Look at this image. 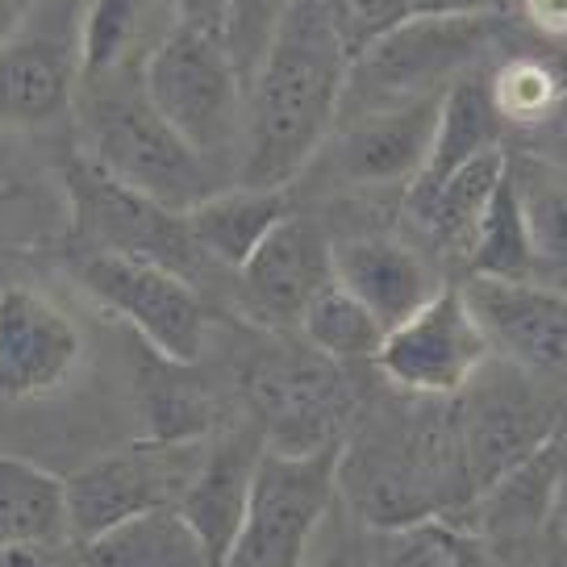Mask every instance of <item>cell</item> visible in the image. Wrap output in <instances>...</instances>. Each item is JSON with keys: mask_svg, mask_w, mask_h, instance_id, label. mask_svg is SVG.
<instances>
[{"mask_svg": "<svg viewBox=\"0 0 567 567\" xmlns=\"http://www.w3.org/2000/svg\"><path fill=\"white\" fill-rule=\"evenodd\" d=\"M505 122L493 105L488 92V63L467 71L446 89L443 105H439V125H434V142H430V159H425L422 176L409 184L405 193H425L446 176H455L463 163L480 159L488 151L505 146Z\"/></svg>", "mask_w": 567, "mask_h": 567, "instance_id": "d4e9b609", "label": "cell"}, {"mask_svg": "<svg viewBox=\"0 0 567 567\" xmlns=\"http://www.w3.org/2000/svg\"><path fill=\"white\" fill-rule=\"evenodd\" d=\"M509 179L530 234L534 280L567 292V167L543 155H509Z\"/></svg>", "mask_w": 567, "mask_h": 567, "instance_id": "4316f807", "label": "cell"}, {"mask_svg": "<svg viewBox=\"0 0 567 567\" xmlns=\"http://www.w3.org/2000/svg\"><path fill=\"white\" fill-rule=\"evenodd\" d=\"M71 276L105 313L125 321L146 351L172 363H196L205 354L209 309L188 276L109 250H71Z\"/></svg>", "mask_w": 567, "mask_h": 567, "instance_id": "9c48e42d", "label": "cell"}, {"mask_svg": "<svg viewBox=\"0 0 567 567\" xmlns=\"http://www.w3.org/2000/svg\"><path fill=\"white\" fill-rule=\"evenodd\" d=\"M368 567H488V559L472 534L434 517L405 530H389Z\"/></svg>", "mask_w": 567, "mask_h": 567, "instance_id": "1f68e13d", "label": "cell"}, {"mask_svg": "<svg viewBox=\"0 0 567 567\" xmlns=\"http://www.w3.org/2000/svg\"><path fill=\"white\" fill-rule=\"evenodd\" d=\"M288 0H230V18H226V47H230L234 63L243 71V80L250 84V75L264 59L267 42L276 34Z\"/></svg>", "mask_w": 567, "mask_h": 567, "instance_id": "d6a6232c", "label": "cell"}, {"mask_svg": "<svg viewBox=\"0 0 567 567\" xmlns=\"http://www.w3.org/2000/svg\"><path fill=\"white\" fill-rule=\"evenodd\" d=\"M80 96V0H38L0 42V130H47Z\"/></svg>", "mask_w": 567, "mask_h": 567, "instance_id": "8fae6325", "label": "cell"}, {"mask_svg": "<svg viewBox=\"0 0 567 567\" xmlns=\"http://www.w3.org/2000/svg\"><path fill=\"white\" fill-rule=\"evenodd\" d=\"M505 167H509V151L501 146V151L463 163L455 176H446L443 184L425 193H405V209L413 226L425 234V243L443 255L467 259L472 238L488 213V200L505 179Z\"/></svg>", "mask_w": 567, "mask_h": 567, "instance_id": "603a6c76", "label": "cell"}, {"mask_svg": "<svg viewBox=\"0 0 567 567\" xmlns=\"http://www.w3.org/2000/svg\"><path fill=\"white\" fill-rule=\"evenodd\" d=\"M517 0H413L417 18H505Z\"/></svg>", "mask_w": 567, "mask_h": 567, "instance_id": "74e56055", "label": "cell"}, {"mask_svg": "<svg viewBox=\"0 0 567 567\" xmlns=\"http://www.w3.org/2000/svg\"><path fill=\"white\" fill-rule=\"evenodd\" d=\"M463 267H467V276H480V280H534L530 234H526V217H522V200L509 179V167L488 200V213L480 221Z\"/></svg>", "mask_w": 567, "mask_h": 567, "instance_id": "4dcf8cb0", "label": "cell"}, {"mask_svg": "<svg viewBox=\"0 0 567 567\" xmlns=\"http://www.w3.org/2000/svg\"><path fill=\"white\" fill-rule=\"evenodd\" d=\"M243 396L264 446L288 455L342 446L359 409L342 363L318 354L309 342H271L250 354L243 363Z\"/></svg>", "mask_w": 567, "mask_h": 567, "instance_id": "52a82bcc", "label": "cell"}, {"mask_svg": "<svg viewBox=\"0 0 567 567\" xmlns=\"http://www.w3.org/2000/svg\"><path fill=\"white\" fill-rule=\"evenodd\" d=\"M264 455V434L250 430H234L221 439H209L205 463L193 476L188 493L179 496V514L205 543L213 567H226L230 555L238 550L243 526H247L250 509V484H255V467Z\"/></svg>", "mask_w": 567, "mask_h": 567, "instance_id": "d6986e66", "label": "cell"}, {"mask_svg": "<svg viewBox=\"0 0 567 567\" xmlns=\"http://www.w3.org/2000/svg\"><path fill=\"white\" fill-rule=\"evenodd\" d=\"M71 534L68 480L21 460L0 455V550H63Z\"/></svg>", "mask_w": 567, "mask_h": 567, "instance_id": "cb8c5ba5", "label": "cell"}, {"mask_svg": "<svg viewBox=\"0 0 567 567\" xmlns=\"http://www.w3.org/2000/svg\"><path fill=\"white\" fill-rule=\"evenodd\" d=\"M0 567H75L63 550H0Z\"/></svg>", "mask_w": 567, "mask_h": 567, "instance_id": "ab89813d", "label": "cell"}, {"mask_svg": "<svg viewBox=\"0 0 567 567\" xmlns=\"http://www.w3.org/2000/svg\"><path fill=\"white\" fill-rule=\"evenodd\" d=\"M338 455L342 446H326L309 455L264 446L255 484H250L247 526L230 559H243L247 567H301L309 543L318 538L326 517L342 501Z\"/></svg>", "mask_w": 567, "mask_h": 567, "instance_id": "30bf717a", "label": "cell"}, {"mask_svg": "<svg viewBox=\"0 0 567 567\" xmlns=\"http://www.w3.org/2000/svg\"><path fill=\"white\" fill-rule=\"evenodd\" d=\"M205 451H209V439L205 443L142 439V443L122 446V451L101 455L89 467H80L68 480L75 547L96 538L109 526L125 522V517L163 509V505H179V496L188 493V484L205 463Z\"/></svg>", "mask_w": 567, "mask_h": 567, "instance_id": "4fadbf2b", "label": "cell"}, {"mask_svg": "<svg viewBox=\"0 0 567 567\" xmlns=\"http://www.w3.org/2000/svg\"><path fill=\"white\" fill-rule=\"evenodd\" d=\"M514 13L538 42H567V0H517Z\"/></svg>", "mask_w": 567, "mask_h": 567, "instance_id": "8d00e7d4", "label": "cell"}, {"mask_svg": "<svg viewBox=\"0 0 567 567\" xmlns=\"http://www.w3.org/2000/svg\"><path fill=\"white\" fill-rule=\"evenodd\" d=\"M84 330L38 284L0 288V405H34L68 389L84 368Z\"/></svg>", "mask_w": 567, "mask_h": 567, "instance_id": "5bb4252c", "label": "cell"}, {"mask_svg": "<svg viewBox=\"0 0 567 567\" xmlns=\"http://www.w3.org/2000/svg\"><path fill=\"white\" fill-rule=\"evenodd\" d=\"M496 359L567 392V292L538 280H463Z\"/></svg>", "mask_w": 567, "mask_h": 567, "instance_id": "9a60e30c", "label": "cell"}, {"mask_svg": "<svg viewBox=\"0 0 567 567\" xmlns=\"http://www.w3.org/2000/svg\"><path fill=\"white\" fill-rule=\"evenodd\" d=\"M334 280L372 309V318L392 330L413 318L439 288L443 276L425 250L396 234H347L334 238Z\"/></svg>", "mask_w": 567, "mask_h": 567, "instance_id": "ac0fdd59", "label": "cell"}, {"mask_svg": "<svg viewBox=\"0 0 567 567\" xmlns=\"http://www.w3.org/2000/svg\"><path fill=\"white\" fill-rule=\"evenodd\" d=\"M68 188L59 167L38 159L13 130H0V247H51L68 238Z\"/></svg>", "mask_w": 567, "mask_h": 567, "instance_id": "44dd1931", "label": "cell"}, {"mask_svg": "<svg viewBox=\"0 0 567 567\" xmlns=\"http://www.w3.org/2000/svg\"><path fill=\"white\" fill-rule=\"evenodd\" d=\"M163 9L176 25L217 30V34H226V18H230V0H163Z\"/></svg>", "mask_w": 567, "mask_h": 567, "instance_id": "f35d334b", "label": "cell"}, {"mask_svg": "<svg viewBox=\"0 0 567 567\" xmlns=\"http://www.w3.org/2000/svg\"><path fill=\"white\" fill-rule=\"evenodd\" d=\"M413 13V0H342V42H347V54L359 59V54L375 47L384 34L401 30Z\"/></svg>", "mask_w": 567, "mask_h": 567, "instance_id": "836d02e7", "label": "cell"}, {"mask_svg": "<svg viewBox=\"0 0 567 567\" xmlns=\"http://www.w3.org/2000/svg\"><path fill=\"white\" fill-rule=\"evenodd\" d=\"M226 567H247V564H243V559H230V564H226Z\"/></svg>", "mask_w": 567, "mask_h": 567, "instance_id": "7bdbcfd3", "label": "cell"}, {"mask_svg": "<svg viewBox=\"0 0 567 567\" xmlns=\"http://www.w3.org/2000/svg\"><path fill=\"white\" fill-rule=\"evenodd\" d=\"M75 567H213L176 505L146 509L75 547Z\"/></svg>", "mask_w": 567, "mask_h": 567, "instance_id": "484cf974", "label": "cell"}, {"mask_svg": "<svg viewBox=\"0 0 567 567\" xmlns=\"http://www.w3.org/2000/svg\"><path fill=\"white\" fill-rule=\"evenodd\" d=\"M38 9V0H0V42Z\"/></svg>", "mask_w": 567, "mask_h": 567, "instance_id": "60d3db41", "label": "cell"}, {"mask_svg": "<svg viewBox=\"0 0 567 567\" xmlns=\"http://www.w3.org/2000/svg\"><path fill=\"white\" fill-rule=\"evenodd\" d=\"M509 13L505 18H409L401 30L384 34L375 47L351 59L338 122L359 113L413 105L446 96V89L467 71L493 63L505 51Z\"/></svg>", "mask_w": 567, "mask_h": 567, "instance_id": "5b68a950", "label": "cell"}, {"mask_svg": "<svg viewBox=\"0 0 567 567\" xmlns=\"http://www.w3.org/2000/svg\"><path fill=\"white\" fill-rule=\"evenodd\" d=\"M550 526L567 538V463H564V476H559V488H555V509H550Z\"/></svg>", "mask_w": 567, "mask_h": 567, "instance_id": "b9f144b4", "label": "cell"}, {"mask_svg": "<svg viewBox=\"0 0 567 567\" xmlns=\"http://www.w3.org/2000/svg\"><path fill=\"white\" fill-rule=\"evenodd\" d=\"M54 167L68 188L71 250H109V255L151 259L188 280L196 276V267H205V255L196 250L184 213L163 209L159 200L125 188L122 179L101 172L80 146Z\"/></svg>", "mask_w": 567, "mask_h": 567, "instance_id": "ba28073f", "label": "cell"}, {"mask_svg": "<svg viewBox=\"0 0 567 567\" xmlns=\"http://www.w3.org/2000/svg\"><path fill=\"white\" fill-rule=\"evenodd\" d=\"M567 463V430L555 434L543 451H534L530 460L509 467L501 480H493L484 493L455 517V526L467 530L480 547L493 543H509V538H526L550 526V509H555V488L564 476Z\"/></svg>", "mask_w": 567, "mask_h": 567, "instance_id": "ffe728a7", "label": "cell"}, {"mask_svg": "<svg viewBox=\"0 0 567 567\" xmlns=\"http://www.w3.org/2000/svg\"><path fill=\"white\" fill-rule=\"evenodd\" d=\"M234 276L247 309L264 326L297 330L309 301L334 280V238L313 217L288 213Z\"/></svg>", "mask_w": 567, "mask_h": 567, "instance_id": "2e32d148", "label": "cell"}, {"mask_svg": "<svg viewBox=\"0 0 567 567\" xmlns=\"http://www.w3.org/2000/svg\"><path fill=\"white\" fill-rule=\"evenodd\" d=\"M142 89L163 113V122L217 176L234 184L247 122V80L226 47V34L172 21L167 34L142 59Z\"/></svg>", "mask_w": 567, "mask_h": 567, "instance_id": "277c9868", "label": "cell"}, {"mask_svg": "<svg viewBox=\"0 0 567 567\" xmlns=\"http://www.w3.org/2000/svg\"><path fill=\"white\" fill-rule=\"evenodd\" d=\"M338 496L375 534L417 522H455L472 505L451 401L417 396L413 413H380L347 434L338 455Z\"/></svg>", "mask_w": 567, "mask_h": 567, "instance_id": "7a4b0ae2", "label": "cell"}, {"mask_svg": "<svg viewBox=\"0 0 567 567\" xmlns=\"http://www.w3.org/2000/svg\"><path fill=\"white\" fill-rule=\"evenodd\" d=\"M342 0H288L247 84L243 155L234 184L288 188L321 155L338 125L351 54Z\"/></svg>", "mask_w": 567, "mask_h": 567, "instance_id": "6da1fadb", "label": "cell"}, {"mask_svg": "<svg viewBox=\"0 0 567 567\" xmlns=\"http://www.w3.org/2000/svg\"><path fill=\"white\" fill-rule=\"evenodd\" d=\"M288 213H292L288 188L226 184L205 196L200 205H193L184 217H188V230H193V243L205 255V264L238 271Z\"/></svg>", "mask_w": 567, "mask_h": 567, "instance_id": "7402d4cb", "label": "cell"}, {"mask_svg": "<svg viewBox=\"0 0 567 567\" xmlns=\"http://www.w3.org/2000/svg\"><path fill=\"white\" fill-rule=\"evenodd\" d=\"M439 105L443 96L338 122L330 142L321 146L330 151L334 179L347 188H409L430 159Z\"/></svg>", "mask_w": 567, "mask_h": 567, "instance_id": "e0dca14e", "label": "cell"}, {"mask_svg": "<svg viewBox=\"0 0 567 567\" xmlns=\"http://www.w3.org/2000/svg\"><path fill=\"white\" fill-rule=\"evenodd\" d=\"M159 9L163 0H80V84L122 68H138L151 54L142 38L159 42L167 34L155 30Z\"/></svg>", "mask_w": 567, "mask_h": 567, "instance_id": "83f0119b", "label": "cell"}, {"mask_svg": "<svg viewBox=\"0 0 567 567\" xmlns=\"http://www.w3.org/2000/svg\"><path fill=\"white\" fill-rule=\"evenodd\" d=\"M354 517L347 514V505L338 501L334 514L326 517V526L318 530V538L309 543L301 567H368L363 564V550L354 543Z\"/></svg>", "mask_w": 567, "mask_h": 567, "instance_id": "d590c367", "label": "cell"}, {"mask_svg": "<svg viewBox=\"0 0 567 567\" xmlns=\"http://www.w3.org/2000/svg\"><path fill=\"white\" fill-rule=\"evenodd\" d=\"M71 117L80 125V151L125 188L188 213L226 179L179 138L142 89V63L101 80H84Z\"/></svg>", "mask_w": 567, "mask_h": 567, "instance_id": "3957f363", "label": "cell"}, {"mask_svg": "<svg viewBox=\"0 0 567 567\" xmlns=\"http://www.w3.org/2000/svg\"><path fill=\"white\" fill-rule=\"evenodd\" d=\"M488 567H567V538L555 526L526 538H509V543H493L484 547Z\"/></svg>", "mask_w": 567, "mask_h": 567, "instance_id": "e575fe53", "label": "cell"}, {"mask_svg": "<svg viewBox=\"0 0 567 567\" xmlns=\"http://www.w3.org/2000/svg\"><path fill=\"white\" fill-rule=\"evenodd\" d=\"M301 342H309L318 354L334 359V363H372L380 342H384V326L372 318V309L351 297L338 280H330L318 297L309 301V309L297 321Z\"/></svg>", "mask_w": 567, "mask_h": 567, "instance_id": "f546056e", "label": "cell"}, {"mask_svg": "<svg viewBox=\"0 0 567 567\" xmlns=\"http://www.w3.org/2000/svg\"><path fill=\"white\" fill-rule=\"evenodd\" d=\"M451 422L467 467L472 501L509 467L567 430V392L550 389L534 375L517 372L505 359H488L455 396Z\"/></svg>", "mask_w": 567, "mask_h": 567, "instance_id": "8992f818", "label": "cell"}, {"mask_svg": "<svg viewBox=\"0 0 567 567\" xmlns=\"http://www.w3.org/2000/svg\"><path fill=\"white\" fill-rule=\"evenodd\" d=\"M488 359L493 347L463 297V284H443L413 318L392 326L372 363L405 396L451 401Z\"/></svg>", "mask_w": 567, "mask_h": 567, "instance_id": "7c38bea8", "label": "cell"}, {"mask_svg": "<svg viewBox=\"0 0 567 567\" xmlns=\"http://www.w3.org/2000/svg\"><path fill=\"white\" fill-rule=\"evenodd\" d=\"M196 363H172L163 354L146 351L138 372L142 413L151 434L163 443H205L213 439V396L193 375Z\"/></svg>", "mask_w": 567, "mask_h": 567, "instance_id": "f1b7e54d", "label": "cell"}]
</instances>
